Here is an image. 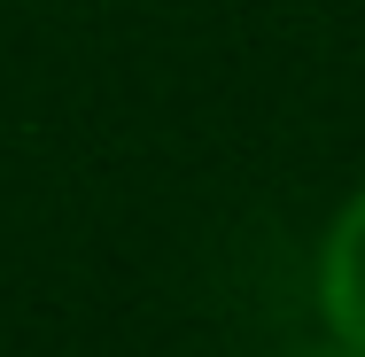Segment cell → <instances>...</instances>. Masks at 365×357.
Segmentation results:
<instances>
[{
	"mask_svg": "<svg viewBox=\"0 0 365 357\" xmlns=\"http://www.w3.org/2000/svg\"><path fill=\"white\" fill-rule=\"evenodd\" d=\"M280 357H350V350H342V342H327V350H319V342H303V350H280Z\"/></svg>",
	"mask_w": 365,
	"mask_h": 357,
	"instance_id": "obj_2",
	"label": "cell"
},
{
	"mask_svg": "<svg viewBox=\"0 0 365 357\" xmlns=\"http://www.w3.org/2000/svg\"><path fill=\"white\" fill-rule=\"evenodd\" d=\"M319 319L350 357H365V187L334 210L319 241Z\"/></svg>",
	"mask_w": 365,
	"mask_h": 357,
	"instance_id": "obj_1",
	"label": "cell"
}]
</instances>
